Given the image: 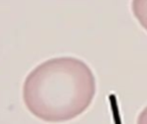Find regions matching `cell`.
Segmentation results:
<instances>
[{
  "label": "cell",
  "instance_id": "3957f363",
  "mask_svg": "<svg viewBox=\"0 0 147 124\" xmlns=\"http://www.w3.org/2000/svg\"><path fill=\"white\" fill-rule=\"evenodd\" d=\"M136 124H147V106L139 113Z\"/></svg>",
  "mask_w": 147,
  "mask_h": 124
},
{
  "label": "cell",
  "instance_id": "6da1fadb",
  "mask_svg": "<svg viewBox=\"0 0 147 124\" xmlns=\"http://www.w3.org/2000/svg\"><path fill=\"white\" fill-rule=\"evenodd\" d=\"M96 94V78L85 62L74 57L53 58L25 78L23 101L32 115L51 123L78 117Z\"/></svg>",
  "mask_w": 147,
  "mask_h": 124
},
{
  "label": "cell",
  "instance_id": "7a4b0ae2",
  "mask_svg": "<svg viewBox=\"0 0 147 124\" xmlns=\"http://www.w3.org/2000/svg\"><path fill=\"white\" fill-rule=\"evenodd\" d=\"M131 8L136 20L147 31V0H132Z\"/></svg>",
  "mask_w": 147,
  "mask_h": 124
}]
</instances>
